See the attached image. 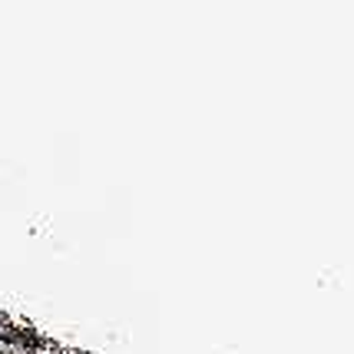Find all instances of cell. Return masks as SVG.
Wrapping results in <instances>:
<instances>
[{"mask_svg":"<svg viewBox=\"0 0 354 354\" xmlns=\"http://www.w3.org/2000/svg\"><path fill=\"white\" fill-rule=\"evenodd\" d=\"M0 354H14V351H0Z\"/></svg>","mask_w":354,"mask_h":354,"instance_id":"obj_1","label":"cell"}]
</instances>
